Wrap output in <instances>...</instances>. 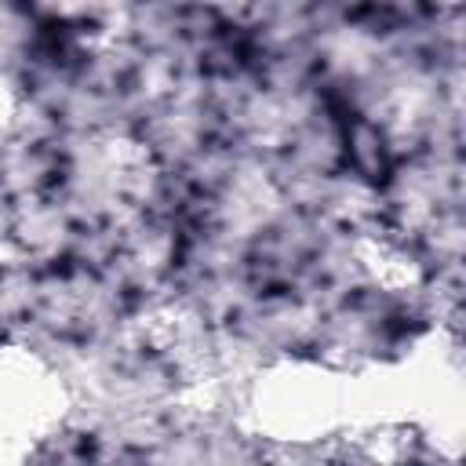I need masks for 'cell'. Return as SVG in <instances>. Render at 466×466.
<instances>
[{"mask_svg":"<svg viewBox=\"0 0 466 466\" xmlns=\"http://www.w3.org/2000/svg\"><path fill=\"white\" fill-rule=\"evenodd\" d=\"M251 415L258 430L284 444H313L342 419V382L309 364H280L251 386Z\"/></svg>","mask_w":466,"mask_h":466,"instance_id":"6da1fadb","label":"cell"}]
</instances>
